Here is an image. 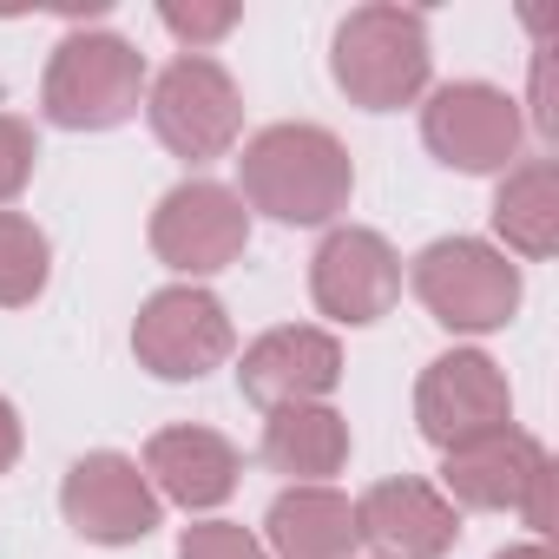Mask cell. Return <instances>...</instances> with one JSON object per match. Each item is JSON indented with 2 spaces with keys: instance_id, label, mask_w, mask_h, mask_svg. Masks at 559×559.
Returning a JSON list of instances; mask_svg holds the SVG:
<instances>
[{
  "instance_id": "6da1fadb",
  "label": "cell",
  "mask_w": 559,
  "mask_h": 559,
  "mask_svg": "<svg viewBox=\"0 0 559 559\" xmlns=\"http://www.w3.org/2000/svg\"><path fill=\"white\" fill-rule=\"evenodd\" d=\"M237 198L276 224H330L349 211L356 165L349 145L323 126H263L237 158Z\"/></svg>"
},
{
  "instance_id": "7a4b0ae2",
  "label": "cell",
  "mask_w": 559,
  "mask_h": 559,
  "mask_svg": "<svg viewBox=\"0 0 559 559\" xmlns=\"http://www.w3.org/2000/svg\"><path fill=\"white\" fill-rule=\"evenodd\" d=\"M330 73L349 93V106H362V112H402V106H415L428 93V73H435L428 21L408 14V8H389V0L356 8L336 27Z\"/></svg>"
},
{
  "instance_id": "3957f363",
  "label": "cell",
  "mask_w": 559,
  "mask_h": 559,
  "mask_svg": "<svg viewBox=\"0 0 559 559\" xmlns=\"http://www.w3.org/2000/svg\"><path fill=\"white\" fill-rule=\"evenodd\" d=\"M145 99V53L126 34H67L40 80V112L67 132H112Z\"/></svg>"
},
{
  "instance_id": "277c9868",
  "label": "cell",
  "mask_w": 559,
  "mask_h": 559,
  "mask_svg": "<svg viewBox=\"0 0 559 559\" xmlns=\"http://www.w3.org/2000/svg\"><path fill=\"white\" fill-rule=\"evenodd\" d=\"M408 276H415V297L428 304V317L454 336L507 330L520 310V263H507V250H493L480 237L428 243Z\"/></svg>"
},
{
  "instance_id": "5b68a950",
  "label": "cell",
  "mask_w": 559,
  "mask_h": 559,
  "mask_svg": "<svg viewBox=\"0 0 559 559\" xmlns=\"http://www.w3.org/2000/svg\"><path fill=\"white\" fill-rule=\"evenodd\" d=\"M145 119H152L165 152H178L191 165H211L243 132V93H237V80L211 53H178L145 86Z\"/></svg>"
},
{
  "instance_id": "8992f818",
  "label": "cell",
  "mask_w": 559,
  "mask_h": 559,
  "mask_svg": "<svg viewBox=\"0 0 559 559\" xmlns=\"http://www.w3.org/2000/svg\"><path fill=\"white\" fill-rule=\"evenodd\" d=\"M441 493L454 507L520 513L533 533H552V454L526 428H500L487 441L454 448L441 467Z\"/></svg>"
},
{
  "instance_id": "52a82bcc",
  "label": "cell",
  "mask_w": 559,
  "mask_h": 559,
  "mask_svg": "<svg viewBox=\"0 0 559 559\" xmlns=\"http://www.w3.org/2000/svg\"><path fill=\"white\" fill-rule=\"evenodd\" d=\"M415 428H421V441H435L441 454L513 428V389H507L500 362L480 356V349H448V356H435V362L421 369V382H415Z\"/></svg>"
},
{
  "instance_id": "ba28073f",
  "label": "cell",
  "mask_w": 559,
  "mask_h": 559,
  "mask_svg": "<svg viewBox=\"0 0 559 559\" xmlns=\"http://www.w3.org/2000/svg\"><path fill=\"white\" fill-rule=\"evenodd\" d=\"M421 139L428 152L448 165V171H507L520 139H526V119H520V99L487 86V80H454V86H435L428 106H421Z\"/></svg>"
},
{
  "instance_id": "9c48e42d",
  "label": "cell",
  "mask_w": 559,
  "mask_h": 559,
  "mask_svg": "<svg viewBox=\"0 0 559 559\" xmlns=\"http://www.w3.org/2000/svg\"><path fill=\"white\" fill-rule=\"evenodd\" d=\"M237 349L230 317L211 290L198 284H171L158 297H145L139 323H132V356L139 369H152L158 382H198L211 369H224Z\"/></svg>"
},
{
  "instance_id": "30bf717a",
  "label": "cell",
  "mask_w": 559,
  "mask_h": 559,
  "mask_svg": "<svg viewBox=\"0 0 559 559\" xmlns=\"http://www.w3.org/2000/svg\"><path fill=\"white\" fill-rule=\"evenodd\" d=\"M243 243H250V211L230 185L185 178L152 211V250L178 276H217L243 257Z\"/></svg>"
},
{
  "instance_id": "8fae6325",
  "label": "cell",
  "mask_w": 559,
  "mask_h": 559,
  "mask_svg": "<svg viewBox=\"0 0 559 559\" xmlns=\"http://www.w3.org/2000/svg\"><path fill=\"white\" fill-rule=\"evenodd\" d=\"M60 513H67V526H73L80 539H93V546H139L145 533H158L165 500L152 493V480H145V467H139L132 454L99 448V454H80V461L67 467V480H60Z\"/></svg>"
},
{
  "instance_id": "7c38bea8",
  "label": "cell",
  "mask_w": 559,
  "mask_h": 559,
  "mask_svg": "<svg viewBox=\"0 0 559 559\" xmlns=\"http://www.w3.org/2000/svg\"><path fill=\"white\" fill-rule=\"evenodd\" d=\"M310 297L330 323H382L402 297V257L382 230H362V224H343L317 243L310 257Z\"/></svg>"
},
{
  "instance_id": "4fadbf2b",
  "label": "cell",
  "mask_w": 559,
  "mask_h": 559,
  "mask_svg": "<svg viewBox=\"0 0 559 559\" xmlns=\"http://www.w3.org/2000/svg\"><path fill=\"white\" fill-rule=\"evenodd\" d=\"M343 382V343L330 330L290 323V330H270L243 349L237 362V389L270 415V408H297V402H323Z\"/></svg>"
},
{
  "instance_id": "5bb4252c",
  "label": "cell",
  "mask_w": 559,
  "mask_h": 559,
  "mask_svg": "<svg viewBox=\"0 0 559 559\" xmlns=\"http://www.w3.org/2000/svg\"><path fill=\"white\" fill-rule=\"evenodd\" d=\"M356 539L376 546L382 559H448V546L461 539V513L441 487L402 474V480H376L356 500Z\"/></svg>"
},
{
  "instance_id": "9a60e30c",
  "label": "cell",
  "mask_w": 559,
  "mask_h": 559,
  "mask_svg": "<svg viewBox=\"0 0 559 559\" xmlns=\"http://www.w3.org/2000/svg\"><path fill=\"white\" fill-rule=\"evenodd\" d=\"M237 448L217 435V428H158L145 441V480L158 500H178L185 513H204V507H224L237 493Z\"/></svg>"
},
{
  "instance_id": "2e32d148",
  "label": "cell",
  "mask_w": 559,
  "mask_h": 559,
  "mask_svg": "<svg viewBox=\"0 0 559 559\" xmlns=\"http://www.w3.org/2000/svg\"><path fill=\"white\" fill-rule=\"evenodd\" d=\"M263 539L276 559H349L356 539V500L336 487H284L263 513Z\"/></svg>"
},
{
  "instance_id": "e0dca14e",
  "label": "cell",
  "mask_w": 559,
  "mask_h": 559,
  "mask_svg": "<svg viewBox=\"0 0 559 559\" xmlns=\"http://www.w3.org/2000/svg\"><path fill=\"white\" fill-rule=\"evenodd\" d=\"M263 461L276 474H290L297 487H323L349 461V421L330 402L270 408V421H263Z\"/></svg>"
},
{
  "instance_id": "ac0fdd59",
  "label": "cell",
  "mask_w": 559,
  "mask_h": 559,
  "mask_svg": "<svg viewBox=\"0 0 559 559\" xmlns=\"http://www.w3.org/2000/svg\"><path fill=\"white\" fill-rule=\"evenodd\" d=\"M493 230L513 257H533V263L559 250V165L552 158H526L507 171L493 198Z\"/></svg>"
},
{
  "instance_id": "d6986e66",
  "label": "cell",
  "mask_w": 559,
  "mask_h": 559,
  "mask_svg": "<svg viewBox=\"0 0 559 559\" xmlns=\"http://www.w3.org/2000/svg\"><path fill=\"white\" fill-rule=\"evenodd\" d=\"M47 270H53L47 230L21 211H0V310H27L47 290Z\"/></svg>"
},
{
  "instance_id": "ffe728a7",
  "label": "cell",
  "mask_w": 559,
  "mask_h": 559,
  "mask_svg": "<svg viewBox=\"0 0 559 559\" xmlns=\"http://www.w3.org/2000/svg\"><path fill=\"white\" fill-rule=\"evenodd\" d=\"M243 21V8H230V0H217V8H185V0H165L158 8V27L171 34V40H185V53H204V47H217L230 27Z\"/></svg>"
},
{
  "instance_id": "44dd1931",
  "label": "cell",
  "mask_w": 559,
  "mask_h": 559,
  "mask_svg": "<svg viewBox=\"0 0 559 559\" xmlns=\"http://www.w3.org/2000/svg\"><path fill=\"white\" fill-rule=\"evenodd\" d=\"M34 165H40V139L27 119L0 112V211H8L27 185H34Z\"/></svg>"
},
{
  "instance_id": "7402d4cb",
  "label": "cell",
  "mask_w": 559,
  "mask_h": 559,
  "mask_svg": "<svg viewBox=\"0 0 559 559\" xmlns=\"http://www.w3.org/2000/svg\"><path fill=\"white\" fill-rule=\"evenodd\" d=\"M178 559H263V539L237 520H198V526H185Z\"/></svg>"
},
{
  "instance_id": "603a6c76",
  "label": "cell",
  "mask_w": 559,
  "mask_h": 559,
  "mask_svg": "<svg viewBox=\"0 0 559 559\" xmlns=\"http://www.w3.org/2000/svg\"><path fill=\"white\" fill-rule=\"evenodd\" d=\"M21 461V415H14V402L0 395V474H8Z\"/></svg>"
},
{
  "instance_id": "cb8c5ba5",
  "label": "cell",
  "mask_w": 559,
  "mask_h": 559,
  "mask_svg": "<svg viewBox=\"0 0 559 559\" xmlns=\"http://www.w3.org/2000/svg\"><path fill=\"white\" fill-rule=\"evenodd\" d=\"M493 559H552V546H546V539H526V546H507V552H493Z\"/></svg>"
}]
</instances>
